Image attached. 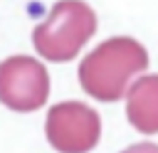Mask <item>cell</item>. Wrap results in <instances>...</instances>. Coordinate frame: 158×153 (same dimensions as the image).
I'll return each mask as SVG.
<instances>
[{
	"label": "cell",
	"instance_id": "obj_1",
	"mask_svg": "<svg viewBox=\"0 0 158 153\" xmlns=\"http://www.w3.org/2000/svg\"><path fill=\"white\" fill-rule=\"evenodd\" d=\"M148 69V52L133 37H111L94 47L79 64L81 89L99 101L126 96L133 76Z\"/></svg>",
	"mask_w": 158,
	"mask_h": 153
},
{
	"label": "cell",
	"instance_id": "obj_2",
	"mask_svg": "<svg viewBox=\"0 0 158 153\" xmlns=\"http://www.w3.org/2000/svg\"><path fill=\"white\" fill-rule=\"evenodd\" d=\"M96 32V12L84 0H59L35 27L32 44L49 62H69Z\"/></svg>",
	"mask_w": 158,
	"mask_h": 153
},
{
	"label": "cell",
	"instance_id": "obj_3",
	"mask_svg": "<svg viewBox=\"0 0 158 153\" xmlns=\"http://www.w3.org/2000/svg\"><path fill=\"white\" fill-rule=\"evenodd\" d=\"M44 133L59 153H89L101 136L99 114L81 101H62L47 111Z\"/></svg>",
	"mask_w": 158,
	"mask_h": 153
},
{
	"label": "cell",
	"instance_id": "obj_4",
	"mask_svg": "<svg viewBox=\"0 0 158 153\" xmlns=\"http://www.w3.org/2000/svg\"><path fill=\"white\" fill-rule=\"evenodd\" d=\"M49 96V72L27 54H15L0 62V101L10 111H37Z\"/></svg>",
	"mask_w": 158,
	"mask_h": 153
},
{
	"label": "cell",
	"instance_id": "obj_5",
	"mask_svg": "<svg viewBox=\"0 0 158 153\" xmlns=\"http://www.w3.org/2000/svg\"><path fill=\"white\" fill-rule=\"evenodd\" d=\"M126 118L138 133H158V74L138 76L126 91Z\"/></svg>",
	"mask_w": 158,
	"mask_h": 153
},
{
	"label": "cell",
	"instance_id": "obj_6",
	"mask_svg": "<svg viewBox=\"0 0 158 153\" xmlns=\"http://www.w3.org/2000/svg\"><path fill=\"white\" fill-rule=\"evenodd\" d=\"M121 153H158V143H133Z\"/></svg>",
	"mask_w": 158,
	"mask_h": 153
}]
</instances>
